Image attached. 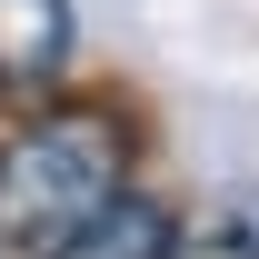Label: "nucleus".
<instances>
[{
  "label": "nucleus",
  "mask_w": 259,
  "mask_h": 259,
  "mask_svg": "<svg viewBox=\"0 0 259 259\" xmlns=\"http://www.w3.org/2000/svg\"><path fill=\"white\" fill-rule=\"evenodd\" d=\"M70 0H0V100L50 90L70 70Z\"/></svg>",
  "instance_id": "obj_3"
},
{
  "label": "nucleus",
  "mask_w": 259,
  "mask_h": 259,
  "mask_svg": "<svg viewBox=\"0 0 259 259\" xmlns=\"http://www.w3.org/2000/svg\"><path fill=\"white\" fill-rule=\"evenodd\" d=\"M169 259H249L239 239H220V249H169Z\"/></svg>",
  "instance_id": "obj_4"
},
{
  "label": "nucleus",
  "mask_w": 259,
  "mask_h": 259,
  "mask_svg": "<svg viewBox=\"0 0 259 259\" xmlns=\"http://www.w3.org/2000/svg\"><path fill=\"white\" fill-rule=\"evenodd\" d=\"M130 120L100 110V100H60V110H30V120L0 140V249L40 259L50 239L90 220L100 199L130 190Z\"/></svg>",
  "instance_id": "obj_1"
},
{
  "label": "nucleus",
  "mask_w": 259,
  "mask_h": 259,
  "mask_svg": "<svg viewBox=\"0 0 259 259\" xmlns=\"http://www.w3.org/2000/svg\"><path fill=\"white\" fill-rule=\"evenodd\" d=\"M169 249H180V220L150 190H120V199H100L70 239H50L40 259H169Z\"/></svg>",
  "instance_id": "obj_2"
}]
</instances>
